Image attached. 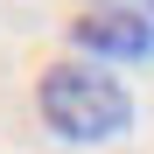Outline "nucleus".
Segmentation results:
<instances>
[{
	"mask_svg": "<svg viewBox=\"0 0 154 154\" xmlns=\"http://www.w3.org/2000/svg\"><path fill=\"white\" fill-rule=\"evenodd\" d=\"M35 112L70 147H105L133 126V91L112 70H98L91 56H70V63H49L35 77Z\"/></svg>",
	"mask_w": 154,
	"mask_h": 154,
	"instance_id": "f257e3e1",
	"label": "nucleus"
},
{
	"mask_svg": "<svg viewBox=\"0 0 154 154\" xmlns=\"http://www.w3.org/2000/svg\"><path fill=\"white\" fill-rule=\"evenodd\" d=\"M70 42H77V56H105V63H147L154 56V28L133 14H119V7H91V14H77L70 21Z\"/></svg>",
	"mask_w": 154,
	"mask_h": 154,
	"instance_id": "f03ea898",
	"label": "nucleus"
},
{
	"mask_svg": "<svg viewBox=\"0 0 154 154\" xmlns=\"http://www.w3.org/2000/svg\"><path fill=\"white\" fill-rule=\"evenodd\" d=\"M91 7H119V14H133V21L154 28V0H91Z\"/></svg>",
	"mask_w": 154,
	"mask_h": 154,
	"instance_id": "7ed1b4c3",
	"label": "nucleus"
}]
</instances>
